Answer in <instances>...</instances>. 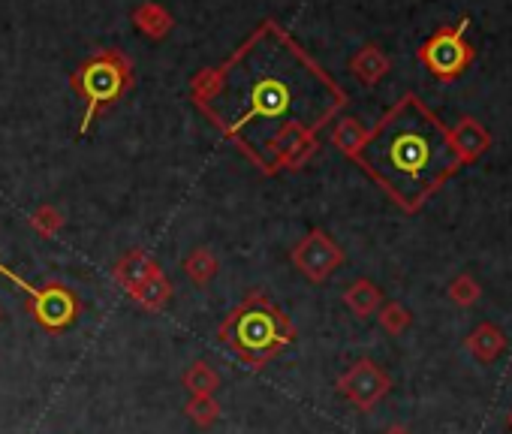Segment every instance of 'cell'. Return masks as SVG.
Here are the masks:
<instances>
[{"label": "cell", "mask_w": 512, "mask_h": 434, "mask_svg": "<svg viewBox=\"0 0 512 434\" xmlns=\"http://www.w3.org/2000/svg\"><path fill=\"white\" fill-rule=\"evenodd\" d=\"M181 380H184V389L190 395H214L220 389V374L208 362H193Z\"/></svg>", "instance_id": "2e32d148"}, {"label": "cell", "mask_w": 512, "mask_h": 434, "mask_svg": "<svg viewBox=\"0 0 512 434\" xmlns=\"http://www.w3.org/2000/svg\"><path fill=\"white\" fill-rule=\"evenodd\" d=\"M217 269H220V263H217V257H214L208 248H196V251L184 260L187 278H190L193 284H199V287H208L211 278L217 275Z\"/></svg>", "instance_id": "ac0fdd59"}, {"label": "cell", "mask_w": 512, "mask_h": 434, "mask_svg": "<svg viewBox=\"0 0 512 434\" xmlns=\"http://www.w3.org/2000/svg\"><path fill=\"white\" fill-rule=\"evenodd\" d=\"M368 130L356 121V118H341L332 130V142L338 145V151H344L347 157H356L359 148L365 145Z\"/></svg>", "instance_id": "9a60e30c"}, {"label": "cell", "mask_w": 512, "mask_h": 434, "mask_svg": "<svg viewBox=\"0 0 512 434\" xmlns=\"http://www.w3.org/2000/svg\"><path fill=\"white\" fill-rule=\"evenodd\" d=\"M73 85L85 97V115H82L79 133H88L94 118L127 91V85H130V61L115 55V52H103V55L91 58L76 73Z\"/></svg>", "instance_id": "277c9868"}, {"label": "cell", "mask_w": 512, "mask_h": 434, "mask_svg": "<svg viewBox=\"0 0 512 434\" xmlns=\"http://www.w3.org/2000/svg\"><path fill=\"white\" fill-rule=\"evenodd\" d=\"M293 263L299 266V272L305 278H311L314 284L326 281L341 263H344V251L323 233V230H314L308 233L296 248H293Z\"/></svg>", "instance_id": "ba28073f"}, {"label": "cell", "mask_w": 512, "mask_h": 434, "mask_svg": "<svg viewBox=\"0 0 512 434\" xmlns=\"http://www.w3.org/2000/svg\"><path fill=\"white\" fill-rule=\"evenodd\" d=\"M133 299H136L142 308H148V311H163V308L169 305V299H172V284H169V278L157 269V272L133 293Z\"/></svg>", "instance_id": "5bb4252c"}, {"label": "cell", "mask_w": 512, "mask_h": 434, "mask_svg": "<svg viewBox=\"0 0 512 434\" xmlns=\"http://www.w3.org/2000/svg\"><path fill=\"white\" fill-rule=\"evenodd\" d=\"M31 227H34L43 239H52V236H58V233H61L64 217H61V211H58V208H52V205H40V208L31 214Z\"/></svg>", "instance_id": "7402d4cb"}, {"label": "cell", "mask_w": 512, "mask_h": 434, "mask_svg": "<svg viewBox=\"0 0 512 434\" xmlns=\"http://www.w3.org/2000/svg\"><path fill=\"white\" fill-rule=\"evenodd\" d=\"M506 425H509V431H512V410H509V416H506Z\"/></svg>", "instance_id": "cb8c5ba5"}, {"label": "cell", "mask_w": 512, "mask_h": 434, "mask_svg": "<svg viewBox=\"0 0 512 434\" xmlns=\"http://www.w3.org/2000/svg\"><path fill=\"white\" fill-rule=\"evenodd\" d=\"M220 341L229 344L253 371H260L269 359H275L287 344H293L296 329L287 314L269 302L266 296L253 293L244 305H238L223 326L217 329Z\"/></svg>", "instance_id": "3957f363"}, {"label": "cell", "mask_w": 512, "mask_h": 434, "mask_svg": "<svg viewBox=\"0 0 512 434\" xmlns=\"http://www.w3.org/2000/svg\"><path fill=\"white\" fill-rule=\"evenodd\" d=\"M467 19H461L458 25L440 28L422 49H419V61L428 67V73L437 82H455L464 76V70L473 64V49L464 40L467 31Z\"/></svg>", "instance_id": "8992f818"}, {"label": "cell", "mask_w": 512, "mask_h": 434, "mask_svg": "<svg viewBox=\"0 0 512 434\" xmlns=\"http://www.w3.org/2000/svg\"><path fill=\"white\" fill-rule=\"evenodd\" d=\"M404 211H419L458 169L449 127L416 97H401L353 157Z\"/></svg>", "instance_id": "7a4b0ae2"}, {"label": "cell", "mask_w": 512, "mask_h": 434, "mask_svg": "<svg viewBox=\"0 0 512 434\" xmlns=\"http://www.w3.org/2000/svg\"><path fill=\"white\" fill-rule=\"evenodd\" d=\"M392 389V377L371 359L353 362L341 377H338V392L359 410L377 407Z\"/></svg>", "instance_id": "52a82bcc"}, {"label": "cell", "mask_w": 512, "mask_h": 434, "mask_svg": "<svg viewBox=\"0 0 512 434\" xmlns=\"http://www.w3.org/2000/svg\"><path fill=\"white\" fill-rule=\"evenodd\" d=\"M344 305H347L359 320H368L371 314L380 311V305H383V290H380L374 281L359 278V281H353V284L344 290Z\"/></svg>", "instance_id": "8fae6325"}, {"label": "cell", "mask_w": 512, "mask_h": 434, "mask_svg": "<svg viewBox=\"0 0 512 434\" xmlns=\"http://www.w3.org/2000/svg\"><path fill=\"white\" fill-rule=\"evenodd\" d=\"M184 410H187L190 422H196L199 428H211L220 416V404L214 401V395H190Z\"/></svg>", "instance_id": "ffe728a7"}, {"label": "cell", "mask_w": 512, "mask_h": 434, "mask_svg": "<svg viewBox=\"0 0 512 434\" xmlns=\"http://www.w3.org/2000/svg\"><path fill=\"white\" fill-rule=\"evenodd\" d=\"M154 272H157V263H154L145 251H130V254L115 266V284L133 296Z\"/></svg>", "instance_id": "30bf717a"}, {"label": "cell", "mask_w": 512, "mask_h": 434, "mask_svg": "<svg viewBox=\"0 0 512 434\" xmlns=\"http://www.w3.org/2000/svg\"><path fill=\"white\" fill-rule=\"evenodd\" d=\"M449 142L455 148V154L461 157V166L476 163L488 148H491V133L473 121V118H461L452 130H449Z\"/></svg>", "instance_id": "9c48e42d"}, {"label": "cell", "mask_w": 512, "mask_h": 434, "mask_svg": "<svg viewBox=\"0 0 512 434\" xmlns=\"http://www.w3.org/2000/svg\"><path fill=\"white\" fill-rule=\"evenodd\" d=\"M0 278H7L13 287H19L28 296L34 320L49 329V332H64L76 323L79 317V299L64 287V284H49V287H34L22 275H16L10 266L0 263Z\"/></svg>", "instance_id": "5b68a950"}, {"label": "cell", "mask_w": 512, "mask_h": 434, "mask_svg": "<svg viewBox=\"0 0 512 434\" xmlns=\"http://www.w3.org/2000/svg\"><path fill=\"white\" fill-rule=\"evenodd\" d=\"M446 293H449V299H452L455 305L470 308V305L479 302V293H482V290H479V281H476L473 275L464 272V275H458V278L449 281V290H446Z\"/></svg>", "instance_id": "44dd1931"}, {"label": "cell", "mask_w": 512, "mask_h": 434, "mask_svg": "<svg viewBox=\"0 0 512 434\" xmlns=\"http://www.w3.org/2000/svg\"><path fill=\"white\" fill-rule=\"evenodd\" d=\"M133 22H136L139 31L148 34V37H166V34L172 31V16H169L163 7H157V4L139 7V10L133 13Z\"/></svg>", "instance_id": "e0dca14e"}, {"label": "cell", "mask_w": 512, "mask_h": 434, "mask_svg": "<svg viewBox=\"0 0 512 434\" xmlns=\"http://www.w3.org/2000/svg\"><path fill=\"white\" fill-rule=\"evenodd\" d=\"M467 350L479 359V362H494L503 350H506V335L500 326L494 323H479L470 335H467Z\"/></svg>", "instance_id": "7c38bea8"}, {"label": "cell", "mask_w": 512, "mask_h": 434, "mask_svg": "<svg viewBox=\"0 0 512 434\" xmlns=\"http://www.w3.org/2000/svg\"><path fill=\"white\" fill-rule=\"evenodd\" d=\"M377 320H380L383 332H389V335H404V332L410 329V323H413V314H410L401 302H386V305H380Z\"/></svg>", "instance_id": "d6986e66"}, {"label": "cell", "mask_w": 512, "mask_h": 434, "mask_svg": "<svg viewBox=\"0 0 512 434\" xmlns=\"http://www.w3.org/2000/svg\"><path fill=\"white\" fill-rule=\"evenodd\" d=\"M389 58L377 49V46H365V49H359L356 55H353V61H350V70L356 73V79L362 82V85H377L386 73H389Z\"/></svg>", "instance_id": "4fadbf2b"}, {"label": "cell", "mask_w": 512, "mask_h": 434, "mask_svg": "<svg viewBox=\"0 0 512 434\" xmlns=\"http://www.w3.org/2000/svg\"><path fill=\"white\" fill-rule=\"evenodd\" d=\"M383 434H410V428H404V425H392V428H386Z\"/></svg>", "instance_id": "603a6c76"}, {"label": "cell", "mask_w": 512, "mask_h": 434, "mask_svg": "<svg viewBox=\"0 0 512 434\" xmlns=\"http://www.w3.org/2000/svg\"><path fill=\"white\" fill-rule=\"evenodd\" d=\"M217 73L220 88L202 109L263 172H278L347 106L344 91L272 22Z\"/></svg>", "instance_id": "6da1fadb"}]
</instances>
